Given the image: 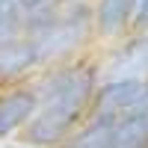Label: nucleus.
<instances>
[{
  "instance_id": "obj_10",
  "label": "nucleus",
  "mask_w": 148,
  "mask_h": 148,
  "mask_svg": "<svg viewBox=\"0 0 148 148\" xmlns=\"http://www.w3.org/2000/svg\"><path fill=\"white\" fill-rule=\"evenodd\" d=\"M130 33H148V0H136L130 18Z\"/></svg>"
},
{
  "instance_id": "obj_8",
  "label": "nucleus",
  "mask_w": 148,
  "mask_h": 148,
  "mask_svg": "<svg viewBox=\"0 0 148 148\" xmlns=\"http://www.w3.org/2000/svg\"><path fill=\"white\" fill-rule=\"evenodd\" d=\"M113 127H116L113 119L89 116L62 145H56V148H110L113 145Z\"/></svg>"
},
{
  "instance_id": "obj_7",
  "label": "nucleus",
  "mask_w": 148,
  "mask_h": 148,
  "mask_svg": "<svg viewBox=\"0 0 148 148\" xmlns=\"http://www.w3.org/2000/svg\"><path fill=\"white\" fill-rule=\"evenodd\" d=\"M92 3V30L95 47H110L113 42L125 39L130 33V18L136 9V0H89Z\"/></svg>"
},
{
  "instance_id": "obj_9",
  "label": "nucleus",
  "mask_w": 148,
  "mask_h": 148,
  "mask_svg": "<svg viewBox=\"0 0 148 148\" xmlns=\"http://www.w3.org/2000/svg\"><path fill=\"white\" fill-rule=\"evenodd\" d=\"M24 3L27 0H0V42L21 36L24 30Z\"/></svg>"
},
{
  "instance_id": "obj_5",
  "label": "nucleus",
  "mask_w": 148,
  "mask_h": 148,
  "mask_svg": "<svg viewBox=\"0 0 148 148\" xmlns=\"http://www.w3.org/2000/svg\"><path fill=\"white\" fill-rule=\"evenodd\" d=\"M42 68V56L27 36H12L0 42V86L30 83Z\"/></svg>"
},
{
  "instance_id": "obj_12",
  "label": "nucleus",
  "mask_w": 148,
  "mask_h": 148,
  "mask_svg": "<svg viewBox=\"0 0 148 148\" xmlns=\"http://www.w3.org/2000/svg\"><path fill=\"white\" fill-rule=\"evenodd\" d=\"M56 3H68V0H56Z\"/></svg>"
},
{
  "instance_id": "obj_6",
  "label": "nucleus",
  "mask_w": 148,
  "mask_h": 148,
  "mask_svg": "<svg viewBox=\"0 0 148 148\" xmlns=\"http://www.w3.org/2000/svg\"><path fill=\"white\" fill-rule=\"evenodd\" d=\"M36 107L39 101L30 83L0 86V145L21 136L27 121L36 116Z\"/></svg>"
},
{
  "instance_id": "obj_11",
  "label": "nucleus",
  "mask_w": 148,
  "mask_h": 148,
  "mask_svg": "<svg viewBox=\"0 0 148 148\" xmlns=\"http://www.w3.org/2000/svg\"><path fill=\"white\" fill-rule=\"evenodd\" d=\"M0 148H27V145H21V142H3Z\"/></svg>"
},
{
  "instance_id": "obj_2",
  "label": "nucleus",
  "mask_w": 148,
  "mask_h": 148,
  "mask_svg": "<svg viewBox=\"0 0 148 148\" xmlns=\"http://www.w3.org/2000/svg\"><path fill=\"white\" fill-rule=\"evenodd\" d=\"M21 36L36 45L42 65H56L92 53L95 30H92V3L89 0H42L24 15Z\"/></svg>"
},
{
  "instance_id": "obj_4",
  "label": "nucleus",
  "mask_w": 148,
  "mask_h": 148,
  "mask_svg": "<svg viewBox=\"0 0 148 148\" xmlns=\"http://www.w3.org/2000/svg\"><path fill=\"white\" fill-rule=\"evenodd\" d=\"M148 104V77L145 80H107L98 83L89 116L95 119H127Z\"/></svg>"
},
{
  "instance_id": "obj_1",
  "label": "nucleus",
  "mask_w": 148,
  "mask_h": 148,
  "mask_svg": "<svg viewBox=\"0 0 148 148\" xmlns=\"http://www.w3.org/2000/svg\"><path fill=\"white\" fill-rule=\"evenodd\" d=\"M98 83H101V74H98L95 51L77 59H68V62L42 68L30 80L36 101H39L36 116L27 121V127L21 130L15 142L27 148L62 145L89 119V107H92Z\"/></svg>"
},
{
  "instance_id": "obj_3",
  "label": "nucleus",
  "mask_w": 148,
  "mask_h": 148,
  "mask_svg": "<svg viewBox=\"0 0 148 148\" xmlns=\"http://www.w3.org/2000/svg\"><path fill=\"white\" fill-rule=\"evenodd\" d=\"M101 83L107 80H145L148 77V33H127L110 47L95 51Z\"/></svg>"
}]
</instances>
